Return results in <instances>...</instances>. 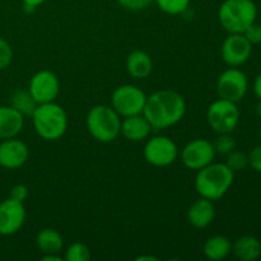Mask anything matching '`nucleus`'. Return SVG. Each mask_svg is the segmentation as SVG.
Instances as JSON below:
<instances>
[{
	"label": "nucleus",
	"mask_w": 261,
	"mask_h": 261,
	"mask_svg": "<svg viewBox=\"0 0 261 261\" xmlns=\"http://www.w3.org/2000/svg\"><path fill=\"white\" fill-rule=\"evenodd\" d=\"M186 112V102L180 93L161 89L147 97L143 115L152 129H167L178 124Z\"/></svg>",
	"instance_id": "f257e3e1"
},
{
	"label": "nucleus",
	"mask_w": 261,
	"mask_h": 261,
	"mask_svg": "<svg viewBox=\"0 0 261 261\" xmlns=\"http://www.w3.org/2000/svg\"><path fill=\"white\" fill-rule=\"evenodd\" d=\"M234 172L226 163H214L198 171L195 190L201 198L217 201L223 198L233 184Z\"/></svg>",
	"instance_id": "f03ea898"
},
{
	"label": "nucleus",
	"mask_w": 261,
	"mask_h": 261,
	"mask_svg": "<svg viewBox=\"0 0 261 261\" xmlns=\"http://www.w3.org/2000/svg\"><path fill=\"white\" fill-rule=\"evenodd\" d=\"M31 117L38 137L48 142L60 139L68 129V115L65 110L55 102L37 105Z\"/></svg>",
	"instance_id": "7ed1b4c3"
},
{
	"label": "nucleus",
	"mask_w": 261,
	"mask_h": 261,
	"mask_svg": "<svg viewBox=\"0 0 261 261\" xmlns=\"http://www.w3.org/2000/svg\"><path fill=\"white\" fill-rule=\"evenodd\" d=\"M257 8L252 0H224L218 10V19L228 33H244L256 20Z\"/></svg>",
	"instance_id": "20e7f679"
},
{
	"label": "nucleus",
	"mask_w": 261,
	"mask_h": 261,
	"mask_svg": "<svg viewBox=\"0 0 261 261\" xmlns=\"http://www.w3.org/2000/svg\"><path fill=\"white\" fill-rule=\"evenodd\" d=\"M87 129L89 134L101 143H110L116 139L121 130L120 115L107 105H98L87 115Z\"/></svg>",
	"instance_id": "39448f33"
},
{
	"label": "nucleus",
	"mask_w": 261,
	"mask_h": 261,
	"mask_svg": "<svg viewBox=\"0 0 261 261\" xmlns=\"http://www.w3.org/2000/svg\"><path fill=\"white\" fill-rule=\"evenodd\" d=\"M206 120L212 129L218 134H229L240 121V111L236 102L219 98L209 106Z\"/></svg>",
	"instance_id": "423d86ee"
},
{
	"label": "nucleus",
	"mask_w": 261,
	"mask_h": 261,
	"mask_svg": "<svg viewBox=\"0 0 261 261\" xmlns=\"http://www.w3.org/2000/svg\"><path fill=\"white\" fill-rule=\"evenodd\" d=\"M147 96L144 92L133 84L117 87L111 96V107L122 117L143 114Z\"/></svg>",
	"instance_id": "0eeeda50"
},
{
	"label": "nucleus",
	"mask_w": 261,
	"mask_h": 261,
	"mask_svg": "<svg viewBox=\"0 0 261 261\" xmlns=\"http://www.w3.org/2000/svg\"><path fill=\"white\" fill-rule=\"evenodd\" d=\"M178 157V148L171 138L157 135L150 138L144 147V158L154 167H167Z\"/></svg>",
	"instance_id": "6e6552de"
},
{
	"label": "nucleus",
	"mask_w": 261,
	"mask_h": 261,
	"mask_svg": "<svg viewBox=\"0 0 261 261\" xmlns=\"http://www.w3.org/2000/svg\"><path fill=\"white\" fill-rule=\"evenodd\" d=\"M216 149L211 140L198 138L184 147L181 152V161L189 170L199 171L211 165L216 158Z\"/></svg>",
	"instance_id": "1a4fd4ad"
},
{
	"label": "nucleus",
	"mask_w": 261,
	"mask_h": 261,
	"mask_svg": "<svg viewBox=\"0 0 261 261\" xmlns=\"http://www.w3.org/2000/svg\"><path fill=\"white\" fill-rule=\"evenodd\" d=\"M249 81L244 71L231 68L224 70L217 81V92L219 98L239 102L246 96Z\"/></svg>",
	"instance_id": "9d476101"
},
{
	"label": "nucleus",
	"mask_w": 261,
	"mask_h": 261,
	"mask_svg": "<svg viewBox=\"0 0 261 261\" xmlns=\"http://www.w3.org/2000/svg\"><path fill=\"white\" fill-rule=\"evenodd\" d=\"M28 91L37 105L54 102L60 92V82L53 71L40 70L31 79Z\"/></svg>",
	"instance_id": "9b49d317"
},
{
	"label": "nucleus",
	"mask_w": 261,
	"mask_h": 261,
	"mask_svg": "<svg viewBox=\"0 0 261 261\" xmlns=\"http://www.w3.org/2000/svg\"><path fill=\"white\" fill-rule=\"evenodd\" d=\"M27 217L24 204L9 198L0 203V234L13 236L23 227Z\"/></svg>",
	"instance_id": "f8f14e48"
},
{
	"label": "nucleus",
	"mask_w": 261,
	"mask_h": 261,
	"mask_svg": "<svg viewBox=\"0 0 261 261\" xmlns=\"http://www.w3.org/2000/svg\"><path fill=\"white\" fill-rule=\"evenodd\" d=\"M252 45L244 33H229L222 43V59L229 66H240L249 60Z\"/></svg>",
	"instance_id": "ddd939ff"
},
{
	"label": "nucleus",
	"mask_w": 261,
	"mask_h": 261,
	"mask_svg": "<svg viewBox=\"0 0 261 261\" xmlns=\"http://www.w3.org/2000/svg\"><path fill=\"white\" fill-rule=\"evenodd\" d=\"M30 157L28 147L22 140L5 139L0 143V166L7 170H15L24 165Z\"/></svg>",
	"instance_id": "4468645a"
},
{
	"label": "nucleus",
	"mask_w": 261,
	"mask_h": 261,
	"mask_svg": "<svg viewBox=\"0 0 261 261\" xmlns=\"http://www.w3.org/2000/svg\"><path fill=\"white\" fill-rule=\"evenodd\" d=\"M216 217V206L209 199L201 198L194 201L188 211V221L196 228L211 226Z\"/></svg>",
	"instance_id": "2eb2a0df"
},
{
	"label": "nucleus",
	"mask_w": 261,
	"mask_h": 261,
	"mask_svg": "<svg viewBox=\"0 0 261 261\" xmlns=\"http://www.w3.org/2000/svg\"><path fill=\"white\" fill-rule=\"evenodd\" d=\"M150 132L152 126L143 114L124 117L121 121L120 133L124 135L125 139L130 142H142L149 137Z\"/></svg>",
	"instance_id": "dca6fc26"
},
{
	"label": "nucleus",
	"mask_w": 261,
	"mask_h": 261,
	"mask_svg": "<svg viewBox=\"0 0 261 261\" xmlns=\"http://www.w3.org/2000/svg\"><path fill=\"white\" fill-rule=\"evenodd\" d=\"M24 116L12 106H0V140L15 138L23 129Z\"/></svg>",
	"instance_id": "f3484780"
},
{
	"label": "nucleus",
	"mask_w": 261,
	"mask_h": 261,
	"mask_svg": "<svg viewBox=\"0 0 261 261\" xmlns=\"http://www.w3.org/2000/svg\"><path fill=\"white\" fill-rule=\"evenodd\" d=\"M126 71L135 79H145L153 70V63L150 56L145 51L134 50L126 58Z\"/></svg>",
	"instance_id": "a211bd4d"
},
{
	"label": "nucleus",
	"mask_w": 261,
	"mask_h": 261,
	"mask_svg": "<svg viewBox=\"0 0 261 261\" xmlns=\"http://www.w3.org/2000/svg\"><path fill=\"white\" fill-rule=\"evenodd\" d=\"M231 252L241 261L257 260L261 255V244L254 236H242L232 245Z\"/></svg>",
	"instance_id": "6ab92c4d"
},
{
	"label": "nucleus",
	"mask_w": 261,
	"mask_h": 261,
	"mask_svg": "<svg viewBox=\"0 0 261 261\" xmlns=\"http://www.w3.org/2000/svg\"><path fill=\"white\" fill-rule=\"evenodd\" d=\"M232 244L227 237L214 236L204 244V255L212 261H221L231 254Z\"/></svg>",
	"instance_id": "aec40b11"
},
{
	"label": "nucleus",
	"mask_w": 261,
	"mask_h": 261,
	"mask_svg": "<svg viewBox=\"0 0 261 261\" xmlns=\"http://www.w3.org/2000/svg\"><path fill=\"white\" fill-rule=\"evenodd\" d=\"M37 246L43 254H59L64 247L61 234L54 228H45L37 234Z\"/></svg>",
	"instance_id": "412c9836"
},
{
	"label": "nucleus",
	"mask_w": 261,
	"mask_h": 261,
	"mask_svg": "<svg viewBox=\"0 0 261 261\" xmlns=\"http://www.w3.org/2000/svg\"><path fill=\"white\" fill-rule=\"evenodd\" d=\"M12 107L17 110L23 116H32L37 107V102L33 99L30 91L19 89L15 91L12 96Z\"/></svg>",
	"instance_id": "4be33fe9"
},
{
	"label": "nucleus",
	"mask_w": 261,
	"mask_h": 261,
	"mask_svg": "<svg viewBox=\"0 0 261 261\" xmlns=\"http://www.w3.org/2000/svg\"><path fill=\"white\" fill-rule=\"evenodd\" d=\"M91 259V250L86 244L74 242L66 249L64 260L66 261H88Z\"/></svg>",
	"instance_id": "5701e85b"
},
{
	"label": "nucleus",
	"mask_w": 261,
	"mask_h": 261,
	"mask_svg": "<svg viewBox=\"0 0 261 261\" xmlns=\"http://www.w3.org/2000/svg\"><path fill=\"white\" fill-rule=\"evenodd\" d=\"M158 8L166 14L177 15L188 10L190 0H155Z\"/></svg>",
	"instance_id": "b1692460"
},
{
	"label": "nucleus",
	"mask_w": 261,
	"mask_h": 261,
	"mask_svg": "<svg viewBox=\"0 0 261 261\" xmlns=\"http://www.w3.org/2000/svg\"><path fill=\"white\" fill-rule=\"evenodd\" d=\"M226 165L231 168L233 172L244 171L249 166V155L241 150H232L229 154H227Z\"/></svg>",
	"instance_id": "393cba45"
},
{
	"label": "nucleus",
	"mask_w": 261,
	"mask_h": 261,
	"mask_svg": "<svg viewBox=\"0 0 261 261\" xmlns=\"http://www.w3.org/2000/svg\"><path fill=\"white\" fill-rule=\"evenodd\" d=\"M214 149L216 153L218 154L227 155L232 152V150L236 149V140L233 139V137H231L229 134H219V137L217 138L216 142L213 143Z\"/></svg>",
	"instance_id": "a878e982"
},
{
	"label": "nucleus",
	"mask_w": 261,
	"mask_h": 261,
	"mask_svg": "<svg viewBox=\"0 0 261 261\" xmlns=\"http://www.w3.org/2000/svg\"><path fill=\"white\" fill-rule=\"evenodd\" d=\"M13 60V50L9 43L0 37V70L8 68Z\"/></svg>",
	"instance_id": "bb28decb"
},
{
	"label": "nucleus",
	"mask_w": 261,
	"mask_h": 261,
	"mask_svg": "<svg viewBox=\"0 0 261 261\" xmlns=\"http://www.w3.org/2000/svg\"><path fill=\"white\" fill-rule=\"evenodd\" d=\"M122 8L132 12H139V10L147 9L153 0H117Z\"/></svg>",
	"instance_id": "cd10ccee"
},
{
	"label": "nucleus",
	"mask_w": 261,
	"mask_h": 261,
	"mask_svg": "<svg viewBox=\"0 0 261 261\" xmlns=\"http://www.w3.org/2000/svg\"><path fill=\"white\" fill-rule=\"evenodd\" d=\"M245 37L250 41L251 45H256V43L261 42V24L254 22L252 24H250L246 28V31L244 32Z\"/></svg>",
	"instance_id": "c85d7f7f"
},
{
	"label": "nucleus",
	"mask_w": 261,
	"mask_h": 261,
	"mask_svg": "<svg viewBox=\"0 0 261 261\" xmlns=\"http://www.w3.org/2000/svg\"><path fill=\"white\" fill-rule=\"evenodd\" d=\"M249 166L256 172L261 173V145H257L250 152Z\"/></svg>",
	"instance_id": "c756f323"
},
{
	"label": "nucleus",
	"mask_w": 261,
	"mask_h": 261,
	"mask_svg": "<svg viewBox=\"0 0 261 261\" xmlns=\"http://www.w3.org/2000/svg\"><path fill=\"white\" fill-rule=\"evenodd\" d=\"M10 198L14 199V200L20 201V203H24L25 199L28 198L27 186L22 185V184L13 186L12 190H10Z\"/></svg>",
	"instance_id": "7c9ffc66"
},
{
	"label": "nucleus",
	"mask_w": 261,
	"mask_h": 261,
	"mask_svg": "<svg viewBox=\"0 0 261 261\" xmlns=\"http://www.w3.org/2000/svg\"><path fill=\"white\" fill-rule=\"evenodd\" d=\"M254 92L257 98L261 99V73L256 76V79L254 82Z\"/></svg>",
	"instance_id": "2f4dec72"
},
{
	"label": "nucleus",
	"mask_w": 261,
	"mask_h": 261,
	"mask_svg": "<svg viewBox=\"0 0 261 261\" xmlns=\"http://www.w3.org/2000/svg\"><path fill=\"white\" fill-rule=\"evenodd\" d=\"M64 257L59 256V254H46L42 257V261H63Z\"/></svg>",
	"instance_id": "473e14b6"
},
{
	"label": "nucleus",
	"mask_w": 261,
	"mask_h": 261,
	"mask_svg": "<svg viewBox=\"0 0 261 261\" xmlns=\"http://www.w3.org/2000/svg\"><path fill=\"white\" fill-rule=\"evenodd\" d=\"M23 4H27V5H32V7H40L41 4L46 2V0H22Z\"/></svg>",
	"instance_id": "72a5a7b5"
},
{
	"label": "nucleus",
	"mask_w": 261,
	"mask_h": 261,
	"mask_svg": "<svg viewBox=\"0 0 261 261\" xmlns=\"http://www.w3.org/2000/svg\"><path fill=\"white\" fill-rule=\"evenodd\" d=\"M138 261H144V260H148V261H157L158 259L157 257H153V256H139L137 257Z\"/></svg>",
	"instance_id": "f704fd0d"
},
{
	"label": "nucleus",
	"mask_w": 261,
	"mask_h": 261,
	"mask_svg": "<svg viewBox=\"0 0 261 261\" xmlns=\"http://www.w3.org/2000/svg\"><path fill=\"white\" fill-rule=\"evenodd\" d=\"M256 114L261 117V99H260V102L257 103V106H256Z\"/></svg>",
	"instance_id": "c9c22d12"
},
{
	"label": "nucleus",
	"mask_w": 261,
	"mask_h": 261,
	"mask_svg": "<svg viewBox=\"0 0 261 261\" xmlns=\"http://www.w3.org/2000/svg\"><path fill=\"white\" fill-rule=\"evenodd\" d=\"M260 139H261V127H260Z\"/></svg>",
	"instance_id": "e433bc0d"
}]
</instances>
